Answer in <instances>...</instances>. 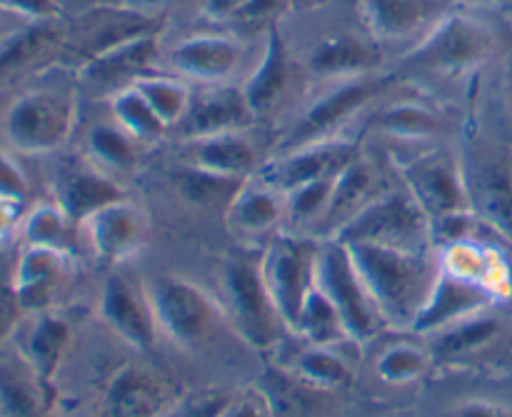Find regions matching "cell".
I'll list each match as a JSON object with an SVG mask.
<instances>
[{
  "mask_svg": "<svg viewBox=\"0 0 512 417\" xmlns=\"http://www.w3.org/2000/svg\"><path fill=\"white\" fill-rule=\"evenodd\" d=\"M343 245L388 325L410 330L433 290L440 260L428 250H400L373 243Z\"/></svg>",
  "mask_w": 512,
  "mask_h": 417,
  "instance_id": "1",
  "label": "cell"
},
{
  "mask_svg": "<svg viewBox=\"0 0 512 417\" xmlns=\"http://www.w3.org/2000/svg\"><path fill=\"white\" fill-rule=\"evenodd\" d=\"M220 285H223L225 315L235 333L255 350L273 348L288 325L270 298L260 270V255L248 250L230 253L223 260Z\"/></svg>",
  "mask_w": 512,
  "mask_h": 417,
  "instance_id": "2",
  "label": "cell"
},
{
  "mask_svg": "<svg viewBox=\"0 0 512 417\" xmlns=\"http://www.w3.org/2000/svg\"><path fill=\"white\" fill-rule=\"evenodd\" d=\"M315 288L323 290L325 298L335 305L340 320H343L345 335L353 343H370L388 325L378 303L355 270L348 248L335 238H325L320 245L318 265H315Z\"/></svg>",
  "mask_w": 512,
  "mask_h": 417,
  "instance_id": "3",
  "label": "cell"
},
{
  "mask_svg": "<svg viewBox=\"0 0 512 417\" xmlns=\"http://www.w3.org/2000/svg\"><path fill=\"white\" fill-rule=\"evenodd\" d=\"M333 238L340 243H373L400 250H428L433 243L428 215L408 190L375 195Z\"/></svg>",
  "mask_w": 512,
  "mask_h": 417,
  "instance_id": "4",
  "label": "cell"
},
{
  "mask_svg": "<svg viewBox=\"0 0 512 417\" xmlns=\"http://www.w3.org/2000/svg\"><path fill=\"white\" fill-rule=\"evenodd\" d=\"M320 245H323L320 238L275 233L260 253V270H263L268 293L290 330H295L298 325L305 298L315 288V265H318Z\"/></svg>",
  "mask_w": 512,
  "mask_h": 417,
  "instance_id": "5",
  "label": "cell"
},
{
  "mask_svg": "<svg viewBox=\"0 0 512 417\" xmlns=\"http://www.w3.org/2000/svg\"><path fill=\"white\" fill-rule=\"evenodd\" d=\"M495 50V33L465 13H448L428 30L423 43L405 55V65L428 73L460 75L483 65Z\"/></svg>",
  "mask_w": 512,
  "mask_h": 417,
  "instance_id": "6",
  "label": "cell"
},
{
  "mask_svg": "<svg viewBox=\"0 0 512 417\" xmlns=\"http://www.w3.org/2000/svg\"><path fill=\"white\" fill-rule=\"evenodd\" d=\"M73 123V98L55 90H30L10 105L5 115V135L23 153H53L70 138Z\"/></svg>",
  "mask_w": 512,
  "mask_h": 417,
  "instance_id": "7",
  "label": "cell"
},
{
  "mask_svg": "<svg viewBox=\"0 0 512 417\" xmlns=\"http://www.w3.org/2000/svg\"><path fill=\"white\" fill-rule=\"evenodd\" d=\"M398 170L405 190L413 195L430 223L473 210L468 178L453 155L443 153V150L423 153L418 158L403 160Z\"/></svg>",
  "mask_w": 512,
  "mask_h": 417,
  "instance_id": "8",
  "label": "cell"
},
{
  "mask_svg": "<svg viewBox=\"0 0 512 417\" xmlns=\"http://www.w3.org/2000/svg\"><path fill=\"white\" fill-rule=\"evenodd\" d=\"M158 328L183 348H198L208 340L218 323L213 300L190 280L178 275H160L148 288Z\"/></svg>",
  "mask_w": 512,
  "mask_h": 417,
  "instance_id": "9",
  "label": "cell"
},
{
  "mask_svg": "<svg viewBox=\"0 0 512 417\" xmlns=\"http://www.w3.org/2000/svg\"><path fill=\"white\" fill-rule=\"evenodd\" d=\"M383 88V80L368 78V75L365 78L343 80L338 88L328 90V93L310 103V108L305 110L298 125L283 140V153L285 150L300 148L305 143H315V140L335 138L340 125L348 123L358 110H363L370 100L378 98Z\"/></svg>",
  "mask_w": 512,
  "mask_h": 417,
  "instance_id": "10",
  "label": "cell"
},
{
  "mask_svg": "<svg viewBox=\"0 0 512 417\" xmlns=\"http://www.w3.org/2000/svg\"><path fill=\"white\" fill-rule=\"evenodd\" d=\"M358 155V145L350 143V140H315V143H305L300 148L285 150L278 160L268 163L265 168H258V178L285 195L298 188V185L333 178L345 165L353 163Z\"/></svg>",
  "mask_w": 512,
  "mask_h": 417,
  "instance_id": "11",
  "label": "cell"
},
{
  "mask_svg": "<svg viewBox=\"0 0 512 417\" xmlns=\"http://www.w3.org/2000/svg\"><path fill=\"white\" fill-rule=\"evenodd\" d=\"M100 318L123 343L138 353H150L158 340V320L148 288L135 285L128 275L113 273L100 295Z\"/></svg>",
  "mask_w": 512,
  "mask_h": 417,
  "instance_id": "12",
  "label": "cell"
},
{
  "mask_svg": "<svg viewBox=\"0 0 512 417\" xmlns=\"http://www.w3.org/2000/svg\"><path fill=\"white\" fill-rule=\"evenodd\" d=\"M158 33L140 35V38L120 43L95 58L85 60L78 70V78L93 95H110L135 85L143 75L153 73V65L160 58Z\"/></svg>",
  "mask_w": 512,
  "mask_h": 417,
  "instance_id": "13",
  "label": "cell"
},
{
  "mask_svg": "<svg viewBox=\"0 0 512 417\" xmlns=\"http://www.w3.org/2000/svg\"><path fill=\"white\" fill-rule=\"evenodd\" d=\"M493 300L498 298L483 283L450 273L440 265L433 290H430L420 313L415 315L410 330L418 335H435L450 325L460 323V320L470 318V315L485 313L493 305Z\"/></svg>",
  "mask_w": 512,
  "mask_h": 417,
  "instance_id": "14",
  "label": "cell"
},
{
  "mask_svg": "<svg viewBox=\"0 0 512 417\" xmlns=\"http://www.w3.org/2000/svg\"><path fill=\"white\" fill-rule=\"evenodd\" d=\"M178 393L165 378L140 365H125L110 378L100 417H168Z\"/></svg>",
  "mask_w": 512,
  "mask_h": 417,
  "instance_id": "15",
  "label": "cell"
},
{
  "mask_svg": "<svg viewBox=\"0 0 512 417\" xmlns=\"http://www.w3.org/2000/svg\"><path fill=\"white\" fill-rule=\"evenodd\" d=\"M83 228L95 258L108 265H118L133 258L148 240V218L128 198L105 205L93 218L85 220Z\"/></svg>",
  "mask_w": 512,
  "mask_h": 417,
  "instance_id": "16",
  "label": "cell"
},
{
  "mask_svg": "<svg viewBox=\"0 0 512 417\" xmlns=\"http://www.w3.org/2000/svg\"><path fill=\"white\" fill-rule=\"evenodd\" d=\"M125 198V190L100 165L88 160L65 163L55 178V203L75 225H83L105 205Z\"/></svg>",
  "mask_w": 512,
  "mask_h": 417,
  "instance_id": "17",
  "label": "cell"
},
{
  "mask_svg": "<svg viewBox=\"0 0 512 417\" xmlns=\"http://www.w3.org/2000/svg\"><path fill=\"white\" fill-rule=\"evenodd\" d=\"M258 395L270 417H333L338 408V393L315 388L280 365H268L260 373Z\"/></svg>",
  "mask_w": 512,
  "mask_h": 417,
  "instance_id": "18",
  "label": "cell"
},
{
  "mask_svg": "<svg viewBox=\"0 0 512 417\" xmlns=\"http://www.w3.org/2000/svg\"><path fill=\"white\" fill-rule=\"evenodd\" d=\"M253 120L258 118L245 103L243 90L230 88V85H215L203 93H193L188 113L175 125V130L183 140H198L245 130Z\"/></svg>",
  "mask_w": 512,
  "mask_h": 417,
  "instance_id": "19",
  "label": "cell"
},
{
  "mask_svg": "<svg viewBox=\"0 0 512 417\" xmlns=\"http://www.w3.org/2000/svg\"><path fill=\"white\" fill-rule=\"evenodd\" d=\"M65 263L68 255L58 250L38 248V245H28L23 250L10 285L25 313H48L65 278Z\"/></svg>",
  "mask_w": 512,
  "mask_h": 417,
  "instance_id": "20",
  "label": "cell"
},
{
  "mask_svg": "<svg viewBox=\"0 0 512 417\" xmlns=\"http://www.w3.org/2000/svg\"><path fill=\"white\" fill-rule=\"evenodd\" d=\"M83 43H80V58L90 60L105 50L115 48L120 43L140 38V35L158 33L160 20L153 18L145 10H135L130 5H105V8H93L83 18ZM80 63V65H83Z\"/></svg>",
  "mask_w": 512,
  "mask_h": 417,
  "instance_id": "21",
  "label": "cell"
},
{
  "mask_svg": "<svg viewBox=\"0 0 512 417\" xmlns=\"http://www.w3.org/2000/svg\"><path fill=\"white\" fill-rule=\"evenodd\" d=\"M450 13V0H363V15L378 40H403L433 28Z\"/></svg>",
  "mask_w": 512,
  "mask_h": 417,
  "instance_id": "22",
  "label": "cell"
},
{
  "mask_svg": "<svg viewBox=\"0 0 512 417\" xmlns=\"http://www.w3.org/2000/svg\"><path fill=\"white\" fill-rule=\"evenodd\" d=\"M290 53L278 23L265 25V48L258 68L243 83V98L255 118H263L283 100L290 85Z\"/></svg>",
  "mask_w": 512,
  "mask_h": 417,
  "instance_id": "23",
  "label": "cell"
},
{
  "mask_svg": "<svg viewBox=\"0 0 512 417\" xmlns=\"http://www.w3.org/2000/svg\"><path fill=\"white\" fill-rule=\"evenodd\" d=\"M240 45L225 35H193L170 53V63L195 83L218 85L233 75L240 63Z\"/></svg>",
  "mask_w": 512,
  "mask_h": 417,
  "instance_id": "24",
  "label": "cell"
},
{
  "mask_svg": "<svg viewBox=\"0 0 512 417\" xmlns=\"http://www.w3.org/2000/svg\"><path fill=\"white\" fill-rule=\"evenodd\" d=\"M383 60V53L370 40L350 33L328 35L308 55V68L318 78L353 80L365 78Z\"/></svg>",
  "mask_w": 512,
  "mask_h": 417,
  "instance_id": "25",
  "label": "cell"
},
{
  "mask_svg": "<svg viewBox=\"0 0 512 417\" xmlns=\"http://www.w3.org/2000/svg\"><path fill=\"white\" fill-rule=\"evenodd\" d=\"M373 188H375V170L370 168L368 160H363L358 155V158H355L353 163L345 165V168L338 173V178H335L328 208H325L323 218H320L318 223L320 240L333 238V235L338 233L350 218H355V213L375 198Z\"/></svg>",
  "mask_w": 512,
  "mask_h": 417,
  "instance_id": "26",
  "label": "cell"
},
{
  "mask_svg": "<svg viewBox=\"0 0 512 417\" xmlns=\"http://www.w3.org/2000/svg\"><path fill=\"white\" fill-rule=\"evenodd\" d=\"M50 385L23 358H0V417H48Z\"/></svg>",
  "mask_w": 512,
  "mask_h": 417,
  "instance_id": "27",
  "label": "cell"
},
{
  "mask_svg": "<svg viewBox=\"0 0 512 417\" xmlns=\"http://www.w3.org/2000/svg\"><path fill=\"white\" fill-rule=\"evenodd\" d=\"M188 143H193L188 163L200 165V168L233 175V178H250L258 170V150L245 138L243 130L188 140Z\"/></svg>",
  "mask_w": 512,
  "mask_h": 417,
  "instance_id": "28",
  "label": "cell"
},
{
  "mask_svg": "<svg viewBox=\"0 0 512 417\" xmlns=\"http://www.w3.org/2000/svg\"><path fill=\"white\" fill-rule=\"evenodd\" d=\"M70 325L53 313H40L33 328L28 330L20 358L33 368V373L53 388V380L63 365L70 348Z\"/></svg>",
  "mask_w": 512,
  "mask_h": 417,
  "instance_id": "29",
  "label": "cell"
},
{
  "mask_svg": "<svg viewBox=\"0 0 512 417\" xmlns=\"http://www.w3.org/2000/svg\"><path fill=\"white\" fill-rule=\"evenodd\" d=\"M60 43H63V30L58 28V20L30 23L13 33H5V38L0 40V83L28 70Z\"/></svg>",
  "mask_w": 512,
  "mask_h": 417,
  "instance_id": "30",
  "label": "cell"
},
{
  "mask_svg": "<svg viewBox=\"0 0 512 417\" xmlns=\"http://www.w3.org/2000/svg\"><path fill=\"white\" fill-rule=\"evenodd\" d=\"M228 223L245 235H263L275 230V225L285 218V195L273 185L245 183L230 208L225 210Z\"/></svg>",
  "mask_w": 512,
  "mask_h": 417,
  "instance_id": "31",
  "label": "cell"
},
{
  "mask_svg": "<svg viewBox=\"0 0 512 417\" xmlns=\"http://www.w3.org/2000/svg\"><path fill=\"white\" fill-rule=\"evenodd\" d=\"M175 188L178 193L188 200L190 205H198V208L213 210L223 208L228 210L230 203L235 200V195L240 193L245 183L250 178H233V175L215 173V170L200 168V165L185 163L180 165L173 173Z\"/></svg>",
  "mask_w": 512,
  "mask_h": 417,
  "instance_id": "32",
  "label": "cell"
},
{
  "mask_svg": "<svg viewBox=\"0 0 512 417\" xmlns=\"http://www.w3.org/2000/svg\"><path fill=\"white\" fill-rule=\"evenodd\" d=\"M498 335V318H490L488 313L470 315V318L435 333V343L430 348V355H433V363H455V360H463L468 355L478 353V350L488 348Z\"/></svg>",
  "mask_w": 512,
  "mask_h": 417,
  "instance_id": "33",
  "label": "cell"
},
{
  "mask_svg": "<svg viewBox=\"0 0 512 417\" xmlns=\"http://www.w3.org/2000/svg\"><path fill=\"white\" fill-rule=\"evenodd\" d=\"M375 128L400 140H428L443 130V120L418 100H398L375 115Z\"/></svg>",
  "mask_w": 512,
  "mask_h": 417,
  "instance_id": "34",
  "label": "cell"
},
{
  "mask_svg": "<svg viewBox=\"0 0 512 417\" xmlns=\"http://www.w3.org/2000/svg\"><path fill=\"white\" fill-rule=\"evenodd\" d=\"M473 210L500 233L512 235V173L503 168H483L478 173V190L470 193Z\"/></svg>",
  "mask_w": 512,
  "mask_h": 417,
  "instance_id": "35",
  "label": "cell"
},
{
  "mask_svg": "<svg viewBox=\"0 0 512 417\" xmlns=\"http://www.w3.org/2000/svg\"><path fill=\"white\" fill-rule=\"evenodd\" d=\"M110 110H113L115 123L140 145L158 143L168 133V125L160 120V115L150 108L148 100L133 85L110 98Z\"/></svg>",
  "mask_w": 512,
  "mask_h": 417,
  "instance_id": "36",
  "label": "cell"
},
{
  "mask_svg": "<svg viewBox=\"0 0 512 417\" xmlns=\"http://www.w3.org/2000/svg\"><path fill=\"white\" fill-rule=\"evenodd\" d=\"M23 238L28 245L58 250L68 255L75 243V228L78 225L60 210L58 203H45L30 210L23 218Z\"/></svg>",
  "mask_w": 512,
  "mask_h": 417,
  "instance_id": "37",
  "label": "cell"
},
{
  "mask_svg": "<svg viewBox=\"0 0 512 417\" xmlns=\"http://www.w3.org/2000/svg\"><path fill=\"white\" fill-rule=\"evenodd\" d=\"M295 333L308 345H323V348H333L340 340H348L338 310L325 298L323 290L318 288L310 290V295L305 298L298 325H295Z\"/></svg>",
  "mask_w": 512,
  "mask_h": 417,
  "instance_id": "38",
  "label": "cell"
},
{
  "mask_svg": "<svg viewBox=\"0 0 512 417\" xmlns=\"http://www.w3.org/2000/svg\"><path fill=\"white\" fill-rule=\"evenodd\" d=\"M290 370L315 388L333 390V393H340L353 383V370L348 368V363L333 353V348L323 345H305Z\"/></svg>",
  "mask_w": 512,
  "mask_h": 417,
  "instance_id": "39",
  "label": "cell"
},
{
  "mask_svg": "<svg viewBox=\"0 0 512 417\" xmlns=\"http://www.w3.org/2000/svg\"><path fill=\"white\" fill-rule=\"evenodd\" d=\"M138 140L130 138L118 123H100L88 133V150L95 165L115 173H130L138 165Z\"/></svg>",
  "mask_w": 512,
  "mask_h": 417,
  "instance_id": "40",
  "label": "cell"
},
{
  "mask_svg": "<svg viewBox=\"0 0 512 417\" xmlns=\"http://www.w3.org/2000/svg\"><path fill=\"white\" fill-rule=\"evenodd\" d=\"M133 88L140 90V95L148 100L150 108L160 115L168 128H175L183 120L190 108V100H193V90L183 80L165 78V75H143L140 80H135Z\"/></svg>",
  "mask_w": 512,
  "mask_h": 417,
  "instance_id": "41",
  "label": "cell"
},
{
  "mask_svg": "<svg viewBox=\"0 0 512 417\" xmlns=\"http://www.w3.org/2000/svg\"><path fill=\"white\" fill-rule=\"evenodd\" d=\"M433 365L430 350L413 343H395L375 363V373L385 385H410L425 378L428 368Z\"/></svg>",
  "mask_w": 512,
  "mask_h": 417,
  "instance_id": "42",
  "label": "cell"
},
{
  "mask_svg": "<svg viewBox=\"0 0 512 417\" xmlns=\"http://www.w3.org/2000/svg\"><path fill=\"white\" fill-rule=\"evenodd\" d=\"M338 175L323 180H313V183L298 185L295 190L285 193V218L290 223L308 225V223H320L325 208H328L330 193H333V185Z\"/></svg>",
  "mask_w": 512,
  "mask_h": 417,
  "instance_id": "43",
  "label": "cell"
},
{
  "mask_svg": "<svg viewBox=\"0 0 512 417\" xmlns=\"http://www.w3.org/2000/svg\"><path fill=\"white\" fill-rule=\"evenodd\" d=\"M235 400L238 395L230 390H203V393L178 400L168 417H223Z\"/></svg>",
  "mask_w": 512,
  "mask_h": 417,
  "instance_id": "44",
  "label": "cell"
},
{
  "mask_svg": "<svg viewBox=\"0 0 512 417\" xmlns=\"http://www.w3.org/2000/svg\"><path fill=\"white\" fill-rule=\"evenodd\" d=\"M28 193V180H25L23 170H20L8 155L0 153V198L10 200V203L25 205Z\"/></svg>",
  "mask_w": 512,
  "mask_h": 417,
  "instance_id": "45",
  "label": "cell"
},
{
  "mask_svg": "<svg viewBox=\"0 0 512 417\" xmlns=\"http://www.w3.org/2000/svg\"><path fill=\"white\" fill-rule=\"evenodd\" d=\"M0 8L30 20V23H45V20L60 18L58 0H0Z\"/></svg>",
  "mask_w": 512,
  "mask_h": 417,
  "instance_id": "46",
  "label": "cell"
},
{
  "mask_svg": "<svg viewBox=\"0 0 512 417\" xmlns=\"http://www.w3.org/2000/svg\"><path fill=\"white\" fill-rule=\"evenodd\" d=\"M23 313L25 310L20 308V300L15 295L13 285L0 283V348L13 335V330L18 328V320Z\"/></svg>",
  "mask_w": 512,
  "mask_h": 417,
  "instance_id": "47",
  "label": "cell"
},
{
  "mask_svg": "<svg viewBox=\"0 0 512 417\" xmlns=\"http://www.w3.org/2000/svg\"><path fill=\"white\" fill-rule=\"evenodd\" d=\"M288 8V0H248L235 18L243 23H278L283 10Z\"/></svg>",
  "mask_w": 512,
  "mask_h": 417,
  "instance_id": "48",
  "label": "cell"
},
{
  "mask_svg": "<svg viewBox=\"0 0 512 417\" xmlns=\"http://www.w3.org/2000/svg\"><path fill=\"white\" fill-rule=\"evenodd\" d=\"M455 417H512V410L500 403H490V400H470V403L460 405Z\"/></svg>",
  "mask_w": 512,
  "mask_h": 417,
  "instance_id": "49",
  "label": "cell"
},
{
  "mask_svg": "<svg viewBox=\"0 0 512 417\" xmlns=\"http://www.w3.org/2000/svg\"><path fill=\"white\" fill-rule=\"evenodd\" d=\"M20 223H23V205L0 198V243L8 240Z\"/></svg>",
  "mask_w": 512,
  "mask_h": 417,
  "instance_id": "50",
  "label": "cell"
},
{
  "mask_svg": "<svg viewBox=\"0 0 512 417\" xmlns=\"http://www.w3.org/2000/svg\"><path fill=\"white\" fill-rule=\"evenodd\" d=\"M223 417H270L260 395H248V398H238Z\"/></svg>",
  "mask_w": 512,
  "mask_h": 417,
  "instance_id": "51",
  "label": "cell"
},
{
  "mask_svg": "<svg viewBox=\"0 0 512 417\" xmlns=\"http://www.w3.org/2000/svg\"><path fill=\"white\" fill-rule=\"evenodd\" d=\"M248 0H203V10L213 20H230L243 10Z\"/></svg>",
  "mask_w": 512,
  "mask_h": 417,
  "instance_id": "52",
  "label": "cell"
},
{
  "mask_svg": "<svg viewBox=\"0 0 512 417\" xmlns=\"http://www.w3.org/2000/svg\"><path fill=\"white\" fill-rule=\"evenodd\" d=\"M125 5L135 10H153V8H165V5H175V3H183V0H123Z\"/></svg>",
  "mask_w": 512,
  "mask_h": 417,
  "instance_id": "53",
  "label": "cell"
},
{
  "mask_svg": "<svg viewBox=\"0 0 512 417\" xmlns=\"http://www.w3.org/2000/svg\"><path fill=\"white\" fill-rule=\"evenodd\" d=\"M470 3H483V5H503L508 0H470Z\"/></svg>",
  "mask_w": 512,
  "mask_h": 417,
  "instance_id": "54",
  "label": "cell"
},
{
  "mask_svg": "<svg viewBox=\"0 0 512 417\" xmlns=\"http://www.w3.org/2000/svg\"><path fill=\"white\" fill-rule=\"evenodd\" d=\"M5 38V33H3V30H0V40H3Z\"/></svg>",
  "mask_w": 512,
  "mask_h": 417,
  "instance_id": "55",
  "label": "cell"
},
{
  "mask_svg": "<svg viewBox=\"0 0 512 417\" xmlns=\"http://www.w3.org/2000/svg\"><path fill=\"white\" fill-rule=\"evenodd\" d=\"M388 417H405V415H388Z\"/></svg>",
  "mask_w": 512,
  "mask_h": 417,
  "instance_id": "56",
  "label": "cell"
},
{
  "mask_svg": "<svg viewBox=\"0 0 512 417\" xmlns=\"http://www.w3.org/2000/svg\"><path fill=\"white\" fill-rule=\"evenodd\" d=\"M510 173H512V170H510Z\"/></svg>",
  "mask_w": 512,
  "mask_h": 417,
  "instance_id": "57",
  "label": "cell"
}]
</instances>
